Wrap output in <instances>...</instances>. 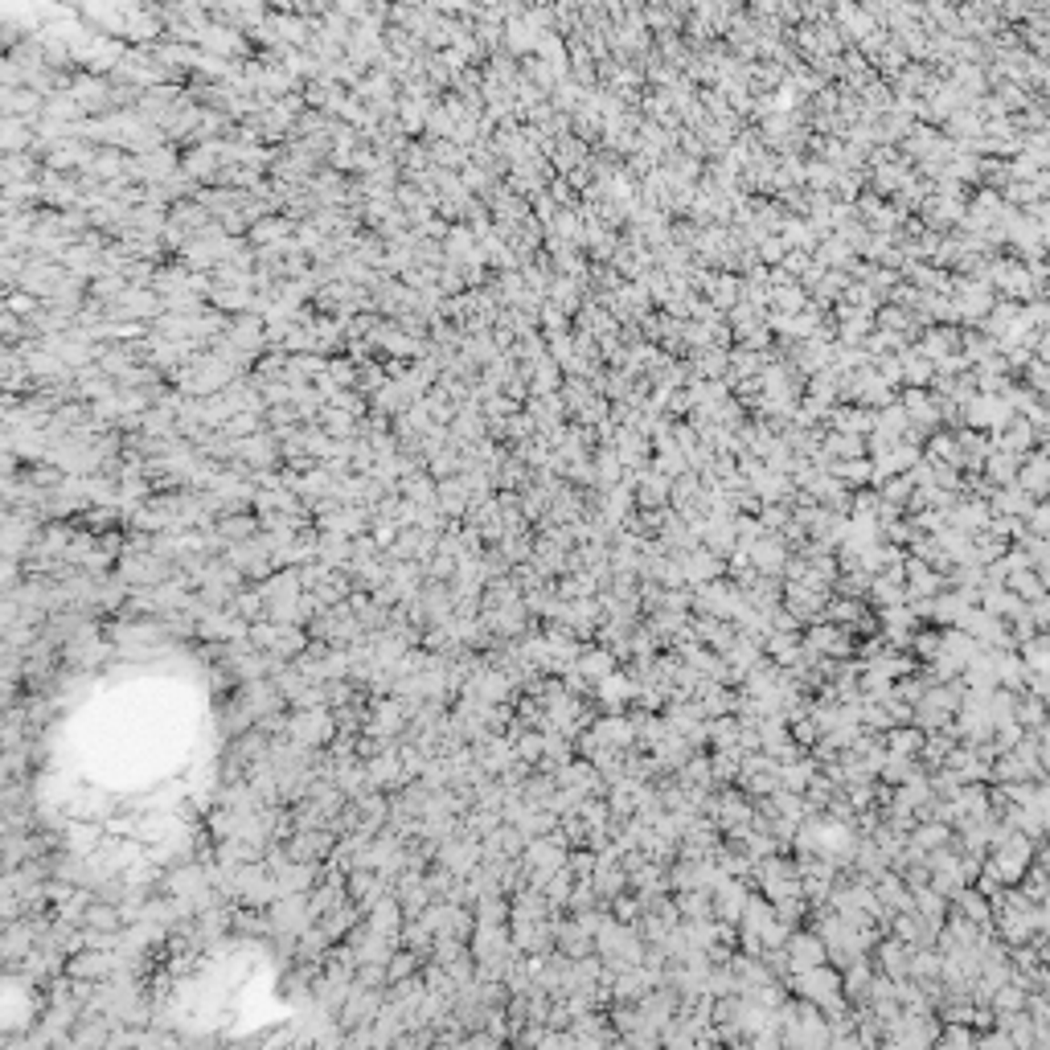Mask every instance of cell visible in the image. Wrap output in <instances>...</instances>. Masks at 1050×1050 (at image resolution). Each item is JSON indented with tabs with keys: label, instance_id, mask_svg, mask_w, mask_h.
<instances>
[{
	"label": "cell",
	"instance_id": "cell-1",
	"mask_svg": "<svg viewBox=\"0 0 1050 1050\" xmlns=\"http://www.w3.org/2000/svg\"><path fill=\"white\" fill-rule=\"evenodd\" d=\"M870 960H874L878 973L891 976V981H902V976H911V943L894 940L891 932H886V940H878V943H874Z\"/></svg>",
	"mask_w": 1050,
	"mask_h": 1050
},
{
	"label": "cell",
	"instance_id": "cell-2",
	"mask_svg": "<svg viewBox=\"0 0 1050 1050\" xmlns=\"http://www.w3.org/2000/svg\"><path fill=\"white\" fill-rule=\"evenodd\" d=\"M784 952H788V964H792V973H800V968H812V964H825V943H821V935H812L809 927H804V932H796V927H792V935H788Z\"/></svg>",
	"mask_w": 1050,
	"mask_h": 1050
},
{
	"label": "cell",
	"instance_id": "cell-3",
	"mask_svg": "<svg viewBox=\"0 0 1050 1050\" xmlns=\"http://www.w3.org/2000/svg\"><path fill=\"white\" fill-rule=\"evenodd\" d=\"M575 669H579L583 678L596 686L599 678H607V673L616 669V657H612V648H579V657H575Z\"/></svg>",
	"mask_w": 1050,
	"mask_h": 1050
},
{
	"label": "cell",
	"instance_id": "cell-4",
	"mask_svg": "<svg viewBox=\"0 0 1050 1050\" xmlns=\"http://www.w3.org/2000/svg\"><path fill=\"white\" fill-rule=\"evenodd\" d=\"M1005 587L1014 591L1017 599H1025V604H1030V599H1038V596H1046V579H1042V575L1034 571V566H1022V571H1009V575H1005Z\"/></svg>",
	"mask_w": 1050,
	"mask_h": 1050
},
{
	"label": "cell",
	"instance_id": "cell-5",
	"mask_svg": "<svg viewBox=\"0 0 1050 1050\" xmlns=\"http://www.w3.org/2000/svg\"><path fill=\"white\" fill-rule=\"evenodd\" d=\"M1042 702L1046 698H1025V694H1017V706H1014V719L1022 722L1025 730H1034V727H1046V710H1042Z\"/></svg>",
	"mask_w": 1050,
	"mask_h": 1050
},
{
	"label": "cell",
	"instance_id": "cell-6",
	"mask_svg": "<svg viewBox=\"0 0 1050 1050\" xmlns=\"http://www.w3.org/2000/svg\"><path fill=\"white\" fill-rule=\"evenodd\" d=\"M612 911H616V919H620V923H637V919H640V899H632L628 891H620V894L612 899Z\"/></svg>",
	"mask_w": 1050,
	"mask_h": 1050
},
{
	"label": "cell",
	"instance_id": "cell-7",
	"mask_svg": "<svg viewBox=\"0 0 1050 1050\" xmlns=\"http://www.w3.org/2000/svg\"><path fill=\"white\" fill-rule=\"evenodd\" d=\"M993 476H997V480H1009V476H1014V468H1009V464H993Z\"/></svg>",
	"mask_w": 1050,
	"mask_h": 1050
}]
</instances>
